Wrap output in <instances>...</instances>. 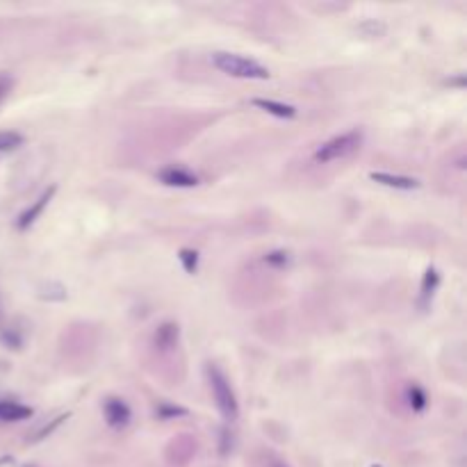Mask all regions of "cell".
<instances>
[{
	"label": "cell",
	"mask_w": 467,
	"mask_h": 467,
	"mask_svg": "<svg viewBox=\"0 0 467 467\" xmlns=\"http://www.w3.org/2000/svg\"><path fill=\"white\" fill-rule=\"evenodd\" d=\"M290 253L288 251H272V253L265 255V265L274 267V269H285V267H290Z\"/></svg>",
	"instance_id": "16"
},
{
	"label": "cell",
	"mask_w": 467,
	"mask_h": 467,
	"mask_svg": "<svg viewBox=\"0 0 467 467\" xmlns=\"http://www.w3.org/2000/svg\"><path fill=\"white\" fill-rule=\"evenodd\" d=\"M371 467H383V465H371Z\"/></svg>",
	"instance_id": "22"
},
{
	"label": "cell",
	"mask_w": 467,
	"mask_h": 467,
	"mask_svg": "<svg viewBox=\"0 0 467 467\" xmlns=\"http://www.w3.org/2000/svg\"><path fill=\"white\" fill-rule=\"evenodd\" d=\"M28 467H34V465H28Z\"/></svg>",
	"instance_id": "23"
},
{
	"label": "cell",
	"mask_w": 467,
	"mask_h": 467,
	"mask_svg": "<svg viewBox=\"0 0 467 467\" xmlns=\"http://www.w3.org/2000/svg\"><path fill=\"white\" fill-rule=\"evenodd\" d=\"M440 285V274L436 267H429L427 274H424V281H422V290H420V306L427 308L431 304V299H433V294Z\"/></svg>",
	"instance_id": "11"
},
{
	"label": "cell",
	"mask_w": 467,
	"mask_h": 467,
	"mask_svg": "<svg viewBox=\"0 0 467 467\" xmlns=\"http://www.w3.org/2000/svg\"><path fill=\"white\" fill-rule=\"evenodd\" d=\"M12 87H14V77L10 73H0V103H5V98L10 96Z\"/></svg>",
	"instance_id": "18"
},
{
	"label": "cell",
	"mask_w": 467,
	"mask_h": 467,
	"mask_svg": "<svg viewBox=\"0 0 467 467\" xmlns=\"http://www.w3.org/2000/svg\"><path fill=\"white\" fill-rule=\"evenodd\" d=\"M178 260H180V265H183V269L187 274L194 276L198 272V253H196L194 249H180Z\"/></svg>",
	"instance_id": "15"
},
{
	"label": "cell",
	"mask_w": 467,
	"mask_h": 467,
	"mask_svg": "<svg viewBox=\"0 0 467 467\" xmlns=\"http://www.w3.org/2000/svg\"><path fill=\"white\" fill-rule=\"evenodd\" d=\"M5 463H12V456H3V458H0V465H5Z\"/></svg>",
	"instance_id": "21"
},
{
	"label": "cell",
	"mask_w": 467,
	"mask_h": 467,
	"mask_svg": "<svg viewBox=\"0 0 467 467\" xmlns=\"http://www.w3.org/2000/svg\"><path fill=\"white\" fill-rule=\"evenodd\" d=\"M212 64L219 68L221 73L230 77H242V80H269V68L262 66L255 59L237 55V53H226V50H217L212 53Z\"/></svg>",
	"instance_id": "1"
},
{
	"label": "cell",
	"mask_w": 467,
	"mask_h": 467,
	"mask_svg": "<svg viewBox=\"0 0 467 467\" xmlns=\"http://www.w3.org/2000/svg\"><path fill=\"white\" fill-rule=\"evenodd\" d=\"M369 178L374 183L383 185V187H392V189H401V192H410V189H417L420 183L415 178L408 176H396V174H387V171H371Z\"/></svg>",
	"instance_id": "7"
},
{
	"label": "cell",
	"mask_w": 467,
	"mask_h": 467,
	"mask_svg": "<svg viewBox=\"0 0 467 467\" xmlns=\"http://www.w3.org/2000/svg\"><path fill=\"white\" fill-rule=\"evenodd\" d=\"M158 180L162 185H167V187H183V189L198 185V176L192 174L189 169H183V167H167V169H162L158 174Z\"/></svg>",
	"instance_id": "6"
},
{
	"label": "cell",
	"mask_w": 467,
	"mask_h": 467,
	"mask_svg": "<svg viewBox=\"0 0 467 467\" xmlns=\"http://www.w3.org/2000/svg\"><path fill=\"white\" fill-rule=\"evenodd\" d=\"M232 445H235V440H232V433H230L228 429H221V443H219L221 456H228L232 452Z\"/></svg>",
	"instance_id": "19"
},
{
	"label": "cell",
	"mask_w": 467,
	"mask_h": 467,
	"mask_svg": "<svg viewBox=\"0 0 467 467\" xmlns=\"http://www.w3.org/2000/svg\"><path fill=\"white\" fill-rule=\"evenodd\" d=\"M23 146V135L14 131H3L0 133V153H10Z\"/></svg>",
	"instance_id": "14"
},
{
	"label": "cell",
	"mask_w": 467,
	"mask_h": 467,
	"mask_svg": "<svg viewBox=\"0 0 467 467\" xmlns=\"http://www.w3.org/2000/svg\"><path fill=\"white\" fill-rule=\"evenodd\" d=\"M406 401H408V406L415 413H422L429 406V396L420 385H408V390H406Z\"/></svg>",
	"instance_id": "12"
},
{
	"label": "cell",
	"mask_w": 467,
	"mask_h": 467,
	"mask_svg": "<svg viewBox=\"0 0 467 467\" xmlns=\"http://www.w3.org/2000/svg\"><path fill=\"white\" fill-rule=\"evenodd\" d=\"M55 192H57V187L53 185V187H48L44 194H41L37 201H34L28 210H23L21 214H19V219H16V228L19 230H28L30 226H34V221H37L39 217H41V212L46 210V205L53 201V196H55Z\"/></svg>",
	"instance_id": "5"
},
{
	"label": "cell",
	"mask_w": 467,
	"mask_h": 467,
	"mask_svg": "<svg viewBox=\"0 0 467 467\" xmlns=\"http://www.w3.org/2000/svg\"><path fill=\"white\" fill-rule=\"evenodd\" d=\"M253 105L265 110L267 114L279 117V119H294V117H297V108H294V105H288V103H279V101H272V98H253Z\"/></svg>",
	"instance_id": "9"
},
{
	"label": "cell",
	"mask_w": 467,
	"mask_h": 467,
	"mask_svg": "<svg viewBox=\"0 0 467 467\" xmlns=\"http://www.w3.org/2000/svg\"><path fill=\"white\" fill-rule=\"evenodd\" d=\"M362 144V133L360 131H349V133H342L337 137H331L328 142H324L319 149L315 151V162L319 164H328V162H335V160H344L353 155Z\"/></svg>",
	"instance_id": "3"
},
{
	"label": "cell",
	"mask_w": 467,
	"mask_h": 467,
	"mask_svg": "<svg viewBox=\"0 0 467 467\" xmlns=\"http://www.w3.org/2000/svg\"><path fill=\"white\" fill-rule=\"evenodd\" d=\"M360 30L367 34V37H380V34H385V23L380 21H365L360 25Z\"/></svg>",
	"instance_id": "17"
},
{
	"label": "cell",
	"mask_w": 467,
	"mask_h": 467,
	"mask_svg": "<svg viewBox=\"0 0 467 467\" xmlns=\"http://www.w3.org/2000/svg\"><path fill=\"white\" fill-rule=\"evenodd\" d=\"M155 415H158V420H174V417H185L187 410L180 408V406H174L169 401H160L158 406H155Z\"/></svg>",
	"instance_id": "13"
},
{
	"label": "cell",
	"mask_w": 467,
	"mask_h": 467,
	"mask_svg": "<svg viewBox=\"0 0 467 467\" xmlns=\"http://www.w3.org/2000/svg\"><path fill=\"white\" fill-rule=\"evenodd\" d=\"M32 417L30 406H23L19 401H0V422H21Z\"/></svg>",
	"instance_id": "10"
},
{
	"label": "cell",
	"mask_w": 467,
	"mask_h": 467,
	"mask_svg": "<svg viewBox=\"0 0 467 467\" xmlns=\"http://www.w3.org/2000/svg\"><path fill=\"white\" fill-rule=\"evenodd\" d=\"M103 415H105L108 427L117 429V431L126 429L133 420L131 406H128L124 399H119V396H108V399L103 401Z\"/></svg>",
	"instance_id": "4"
},
{
	"label": "cell",
	"mask_w": 467,
	"mask_h": 467,
	"mask_svg": "<svg viewBox=\"0 0 467 467\" xmlns=\"http://www.w3.org/2000/svg\"><path fill=\"white\" fill-rule=\"evenodd\" d=\"M269 467H290V465H288V463H283V461H276V458H274V461L269 463Z\"/></svg>",
	"instance_id": "20"
},
{
	"label": "cell",
	"mask_w": 467,
	"mask_h": 467,
	"mask_svg": "<svg viewBox=\"0 0 467 467\" xmlns=\"http://www.w3.org/2000/svg\"><path fill=\"white\" fill-rule=\"evenodd\" d=\"M205 374H207V385H210L212 399L217 403L221 417L226 422H235L239 417V403H237V396H235V390H232L230 380L217 365H207Z\"/></svg>",
	"instance_id": "2"
},
{
	"label": "cell",
	"mask_w": 467,
	"mask_h": 467,
	"mask_svg": "<svg viewBox=\"0 0 467 467\" xmlns=\"http://www.w3.org/2000/svg\"><path fill=\"white\" fill-rule=\"evenodd\" d=\"M178 337H180V328H178V324H174V322H164V324L158 326V331H155V335H153V344H155V347H158L160 351H169V349H174L176 344H178Z\"/></svg>",
	"instance_id": "8"
}]
</instances>
